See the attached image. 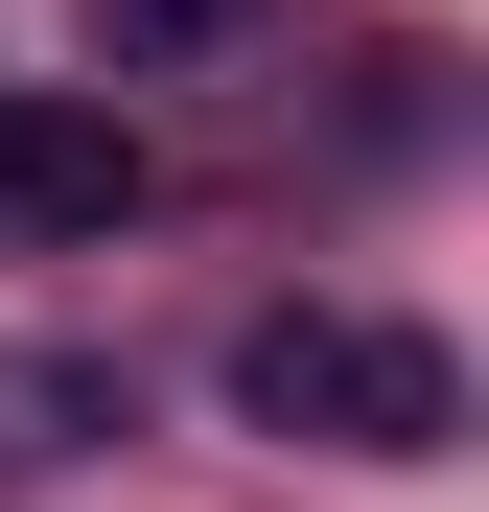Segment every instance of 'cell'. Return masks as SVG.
I'll return each mask as SVG.
<instances>
[{
  "label": "cell",
  "mask_w": 489,
  "mask_h": 512,
  "mask_svg": "<svg viewBox=\"0 0 489 512\" xmlns=\"http://www.w3.org/2000/svg\"><path fill=\"white\" fill-rule=\"evenodd\" d=\"M233 419L257 443H326V466H443L466 443V350L396 303H257L233 326Z\"/></svg>",
  "instance_id": "cell-1"
},
{
  "label": "cell",
  "mask_w": 489,
  "mask_h": 512,
  "mask_svg": "<svg viewBox=\"0 0 489 512\" xmlns=\"http://www.w3.org/2000/svg\"><path fill=\"white\" fill-rule=\"evenodd\" d=\"M140 187H163V163H140V117H117V94H24V70H0V256L117 233Z\"/></svg>",
  "instance_id": "cell-2"
},
{
  "label": "cell",
  "mask_w": 489,
  "mask_h": 512,
  "mask_svg": "<svg viewBox=\"0 0 489 512\" xmlns=\"http://www.w3.org/2000/svg\"><path fill=\"white\" fill-rule=\"evenodd\" d=\"M257 24H280V0H94V47H117V70H233Z\"/></svg>",
  "instance_id": "cell-3"
},
{
  "label": "cell",
  "mask_w": 489,
  "mask_h": 512,
  "mask_svg": "<svg viewBox=\"0 0 489 512\" xmlns=\"http://www.w3.org/2000/svg\"><path fill=\"white\" fill-rule=\"evenodd\" d=\"M94 419H117V373H70V350H24V373H0V466H70Z\"/></svg>",
  "instance_id": "cell-4"
}]
</instances>
